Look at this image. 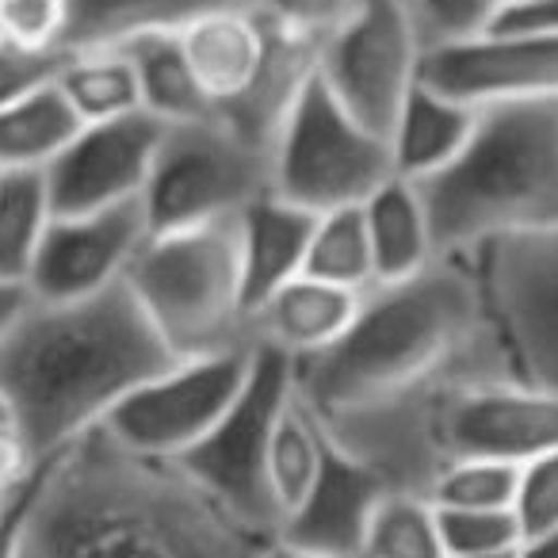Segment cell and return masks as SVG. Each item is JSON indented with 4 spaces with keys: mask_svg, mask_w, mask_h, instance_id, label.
Returning a JSON list of instances; mask_svg holds the SVG:
<instances>
[{
    "mask_svg": "<svg viewBox=\"0 0 558 558\" xmlns=\"http://www.w3.org/2000/svg\"><path fill=\"white\" fill-rule=\"evenodd\" d=\"M520 375L482 291L474 256H440L364 295L329 352L295 364V390L326 433L387 417L474 379Z\"/></svg>",
    "mask_w": 558,
    "mask_h": 558,
    "instance_id": "6da1fadb",
    "label": "cell"
},
{
    "mask_svg": "<svg viewBox=\"0 0 558 558\" xmlns=\"http://www.w3.org/2000/svg\"><path fill=\"white\" fill-rule=\"evenodd\" d=\"M271 535L233 517L177 463L108 428L47 459L20 558H268Z\"/></svg>",
    "mask_w": 558,
    "mask_h": 558,
    "instance_id": "7a4b0ae2",
    "label": "cell"
},
{
    "mask_svg": "<svg viewBox=\"0 0 558 558\" xmlns=\"http://www.w3.org/2000/svg\"><path fill=\"white\" fill-rule=\"evenodd\" d=\"M177 364L131 288L73 303L32 299L0 344V398L35 463L62 456L142 387Z\"/></svg>",
    "mask_w": 558,
    "mask_h": 558,
    "instance_id": "3957f363",
    "label": "cell"
},
{
    "mask_svg": "<svg viewBox=\"0 0 558 558\" xmlns=\"http://www.w3.org/2000/svg\"><path fill=\"white\" fill-rule=\"evenodd\" d=\"M428 222L440 256L558 226V100L478 108L466 149L425 180Z\"/></svg>",
    "mask_w": 558,
    "mask_h": 558,
    "instance_id": "277c9868",
    "label": "cell"
},
{
    "mask_svg": "<svg viewBox=\"0 0 558 558\" xmlns=\"http://www.w3.org/2000/svg\"><path fill=\"white\" fill-rule=\"evenodd\" d=\"M126 288L177 360L253 349L238 218L149 233Z\"/></svg>",
    "mask_w": 558,
    "mask_h": 558,
    "instance_id": "5b68a950",
    "label": "cell"
},
{
    "mask_svg": "<svg viewBox=\"0 0 558 558\" xmlns=\"http://www.w3.org/2000/svg\"><path fill=\"white\" fill-rule=\"evenodd\" d=\"M264 192H271V157L222 119L203 116L161 131L142 210L149 233H169L238 218Z\"/></svg>",
    "mask_w": 558,
    "mask_h": 558,
    "instance_id": "8992f818",
    "label": "cell"
},
{
    "mask_svg": "<svg viewBox=\"0 0 558 558\" xmlns=\"http://www.w3.org/2000/svg\"><path fill=\"white\" fill-rule=\"evenodd\" d=\"M387 180H395L387 138L352 119L314 70L271 149V192L326 215L364 207Z\"/></svg>",
    "mask_w": 558,
    "mask_h": 558,
    "instance_id": "52a82bcc",
    "label": "cell"
},
{
    "mask_svg": "<svg viewBox=\"0 0 558 558\" xmlns=\"http://www.w3.org/2000/svg\"><path fill=\"white\" fill-rule=\"evenodd\" d=\"M291 390H295V364L271 349H256L253 372L238 402L184 459H177V466L195 486H203L233 517L268 532L271 539L279 520L268 486V448Z\"/></svg>",
    "mask_w": 558,
    "mask_h": 558,
    "instance_id": "ba28073f",
    "label": "cell"
},
{
    "mask_svg": "<svg viewBox=\"0 0 558 558\" xmlns=\"http://www.w3.org/2000/svg\"><path fill=\"white\" fill-rule=\"evenodd\" d=\"M425 43L410 0H352L349 16L318 43V81L352 119L387 138L405 96L421 85Z\"/></svg>",
    "mask_w": 558,
    "mask_h": 558,
    "instance_id": "9c48e42d",
    "label": "cell"
},
{
    "mask_svg": "<svg viewBox=\"0 0 558 558\" xmlns=\"http://www.w3.org/2000/svg\"><path fill=\"white\" fill-rule=\"evenodd\" d=\"M256 360L253 349L218 352V356L177 360L154 379H146L116 413L108 433L131 451L177 463L184 459L238 402Z\"/></svg>",
    "mask_w": 558,
    "mask_h": 558,
    "instance_id": "30bf717a",
    "label": "cell"
},
{
    "mask_svg": "<svg viewBox=\"0 0 558 558\" xmlns=\"http://www.w3.org/2000/svg\"><path fill=\"white\" fill-rule=\"evenodd\" d=\"M474 264L520 379L558 390V226L486 245Z\"/></svg>",
    "mask_w": 558,
    "mask_h": 558,
    "instance_id": "8fae6325",
    "label": "cell"
},
{
    "mask_svg": "<svg viewBox=\"0 0 558 558\" xmlns=\"http://www.w3.org/2000/svg\"><path fill=\"white\" fill-rule=\"evenodd\" d=\"M421 85L466 108L558 100V32L494 27L471 43L425 50Z\"/></svg>",
    "mask_w": 558,
    "mask_h": 558,
    "instance_id": "7c38bea8",
    "label": "cell"
},
{
    "mask_svg": "<svg viewBox=\"0 0 558 558\" xmlns=\"http://www.w3.org/2000/svg\"><path fill=\"white\" fill-rule=\"evenodd\" d=\"M161 131L165 123L146 111L77 126L62 154L43 169L54 215H88L138 203Z\"/></svg>",
    "mask_w": 558,
    "mask_h": 558,
    "instance_id": "4fadbf2b",
    "label": "cell"
},
{
    "mask_svg": "<svg viewBox=\"0 0 558 558\" xmlns=\"http://www.w3.org/2000/svg\"><path fill=\"white\" fill-rule=\"evenodd\" d=\"M146 238L149 222L142 199L88 215H54L27 276V291L39 303L100 295L123 283Z\"/></svg>",
    "mask_w": 558,
    "mask_h": 558,
    "instance_id": "5bb4252c",
    "label": "cell"
},
{
    "mask_svg": "<svg viewBox=\"0 0 558 558\" xmlns=\"http://www.w3.org/2000/svg\"><path fill=\"white\" fill-rule=\"evenodd\" d=\"M387 494L372 466L329 440L318 478L279 524L276 543L314 558H364L367 527Z\"/></svg>",
    "mask_w": 558,
    "mask_h": 558,
    "instance_id": "9a60e30c",
    "label": "cell"
},
{
    "mask_svg": "<svg viewBox=\"0 0 558 558\" xmlns=\"http://www.w3.org/2000/svg\"><path fill=\"white\" fill-rule=\"evenodd\" d=\"M360 306H364L360 291L337 288L314 276H295L279 291H271L260 306H253L248 337L256 349H271L291 364H303L329 352L349 333Z\"/></svg>",
    "mask_w": 558,
    "mask_h": 558,
    "instance_id": "2e32d148",
    "label": "cell"
},
{
    "mask_svg": "<svg viewBox=\"0 0 558 558\" xmlns=\"http://www.w3.org/2000/svg\"><path fill=\"white\" fill-rule=\"evenodd\" d=\"M184 62L210 111L241 100L260 77L271 27L248 9H215L177 35Z\"/></svg>",
    "mask_w": 558,
    "mask_h": 558,
    "instance_id": "e0dca14e",
    "label": "cell"
},
{
    "mask_svg": "<svg viewBox=\"0 0 558 558\" xmlns=\"http://www.w3.org/2000/svg\"><path fill=\"white\" fill-rule=\"evenodd\" d=\"M318 215L276 192H264L238 215V245H241V276H245L248 314L260 306L271 291L288 279L303 276L306 248Z\"/></svg>",
    "mask_w": 558,
    "mask_h": 558,
    "instance_id": "ac0fdd59",
    "label": "cell"
},
{
    "mask_svg": "<svg viewBox=\"0 0 558 558\" xmlns=\"http://www.w3.org/2000/svg\"><path fill=\"white\" fill-rule=\"evenodd\" d=\"M474 123H478V108H466L451 96L417 85L405 96L402 111L387 131L395 177L410 180V184L433 180L466 149Z\"/></svg>",
    "mask_w": 558,
    "mask_h": 558,
    "instance_id": "d6986e66",
    "label": "cell"
},
{
    "mask_svg": "<svg viewBox=\"0 0 558 558\" xmlns=\"http://www.w3.org/2000/svg\"><path fill=\"white\" fill-rule=\"evenodd\" d=\"M215 9H238V0H70L65 50H108L180 35Z\"/></svg>",
    "mask_w": 558,
    "mask_h": 558,
    "instance_id": "ffe728a7",
    "label": "cell"
},
{
    "mask_svg": "<svg viewBox=\"0 0 558 558\" xmlns=\"http://www.w3.org/2000/svg\"><path fill=\"white\" fill-rule=\"evenodd\" d=\"M364 226L372 241L375 260V288L379 283H402V279L425 271L433 260H440V248L433 238L421 187L395 177L364 203Z\"/></svg>",
    "mask_w": 558,
    "mask_h": 558,
    "instance_id": "44dd1931",
    "label": "cell"
},
{
    "mask_svg": "<svg viewBox=\"0 0 558 558\" xmlns=\"http://www.w3.org/2000/svg\"><path fill=\"white\" fill-rule=\"evenodd\" d=\"M77 116L70 111L54 81L4 104L0 108V172H43L77 134Z\"/></svg>",
    "mask_w": 558,
    "mask_h": 558,
    "instance_id": "7402d4cb",
    "label": "cell"
},
{
    "mask_svg": "<svg viewBox=\"0 0 558 558\" xmlns=\"http://www.w3.org/2000/svg\"><path fill=\"white\" fill-rule=\"evenodd\" d=\"M77 123H108L142 111L138 73L123 47L108 50H65L62 70L54 77Z\"/></svg>",
    "mask_w": 558,
    "mask_h": 558,
    "instance_id": "603a6c76",
    "label": "cell"
},
{
    "mask_svg": "<svg viewBox=\"0 0 558 558\" xmlns=\"http://www.w3.org/2000/svg\"><path fill=\"white\" fill-rule=\"evenodd\" d=\"M326 444L329 440L322 421L299 398V390H291L288 405L279 410L276 433H271V448H268V486H271V505H276L279 524L288 520V512L314 486V478L322 471V459H326Z\"/></svg>",
    "mask_w": 558,
    "mask_h": 558,
    "instance_id": "cb8c5ba5",
    "label": "cell"
},
{
    "mask_svg": "<svg viewBox=\"0 0 558 558\" xmlns=\"http://www.w3.org/2000/svg\"><path fill=\"white\" fill-rule=\"evenodd\" d=\"M123 50L131 54L134 73H138V96L146 116H154L165 126L210 116L177 35H154V39H138Z\"/></svg>",
    "mask_w": 558,
    "mask_h": 558,
    "instance_id": "d4e9b609",
    "label": "cell"
},
{
    "mask_svg": "<svg viewBox=\"0 0 558 558\" xmlns=\"http://www.w3.org/2000/svg\"><path fill=\"white\" fill-rule=\"evenodd\" d=\"M54 218L43 172H0V279L27 288Z\"/></svg>",
    "mask_w": 558,
    "mask_h": 558,
    "instance_id": "484cf974",
    "label": "cell"
},
{
    "mask_svg": "<svg viewBox=\"0 0 558 558\" xmlns=\"http://www.w3.org/2000/svg\"><path fill=\"white\" fill-rule=\"evenodd\" d=\"M303 276L326 279V283L360 291V295H367L375 288V260L372 241H367L364 210L341 207L318 215L311 233V248H306Z\"/></svg>",
    "mask_w": 558,
    "mask_h": 558,
    "instance_id": "4316f807",
    "label": "cell"
},
{
    "mask_svg": "<svg viewBox=\"0 0 558 558\" xmlns=\"http://www.w3.org/2000/svg\"><path fill=\"white\" fill-rule=\"evenodd\" d=\"M364 558H448L436 505L417 494H387L367 527Z\"/></svg>",
    "mask_w": 558,
    "mask_h": 558,
    "instance_id": "83f0119b",
    "label": "cell"
},
{
    "mask_svg": "<svg viewBox=\"0 0 558 558\" xmlns=\"http://www.w3.org/2000/svg\"><path fill=\"white\" fill-rule=\"evenodd\" d=\"M520 466L494 459H463L451 463L428 489L436 509H512Z\"/></svg>",
    "mask_w": 558,
    "mask_h": 558,
    "instance_id": "f1b7e54d",
    "label": "cell"
},
{
    "mask_svg": "<svg viewBox=\"0 0 558 558\" xmlns=\"http://www.w3.org/2000/svg\"><path fill=\"white\" fill-rule=\"evenodd\" d=\"M410 12L425 50H440L494 32L505 0H410Z\"/></svg>",
    "mask_w": 558,
    "mask_h": 558,
    "instance_id": "f546056e",
    "label": "cell"
},
{
    "mask_svg": "<svg viewBox=\"0 0 558 558\" xmlns=\"http://www.w3.org/2000/svg\"><path fill=\"white\" fill-rule=\"evenodd\" d=\"M444 550L451 555H497L524 543L512 509H436Z\"/></svg>",
    "mask_w": 558,
    "mask_h": 558,
    "instance_id": "4dcf8cb0",
    "label": "cell"
},
{
    "mask_svg": "<svg viewBox=\"0 0 558 558\" xmlns=\"http://www.w3.org/2000/svg\"><path fill=\"white\" fill-rule=\"evenodd\" d=\"M70 0H0V39L35 54H62Z\"/></svg>",
    "mask_w": 558,
    "mask_h": 558,
    "instance_id": "1f68e13d",
    "label": "cell"
},
{
    "mask_svg": "<svg viewBox=\"0 0 558 558\" xmlns=\"http://www.w3.org/2000/svg\"><path fill=\"white\" fill-rule=\"evenodd\" d=\"M512 517H517L524 539L547 532V527H558V448L543 451V456L527 459L520 466Z\"/></svg>",
    "mask_w": 558,
    "mask_h": 558,
    "instance_id": "d6a6232c",
    "label": "cell"
},
{
    "mask_svg": "<svg viewBox=\"0 0 558 558\" xmlns=\"http://www.w3.org/2000/svg\"><path fill=\"white\" fill-rule=\"evenodd\" d=\"M238 9H248L264 24L279 27V32L322 43L349 16L352 0H238Z\"/></svg>",
    "mask_w": 558,
    "mask_h": 558,
    "instance_id": "836d02e7",
    "label": "cell"
},
{
    "mask_svg": "<svg viewBox=\"0 0 558 558\" xmlns=\"http://www.w3.org/2000/svg\"><path fill=\"white\" fill-rule=\"evenodd\" d=\"M62 58L65 50L62 54H35V50L12 47V43L0 39V108L50 85L62 70Z\"/></svg>",
    "mask_w": 558,
    "mask_h": 558,
    "instance_id": "e575fe53",
    "label": "cell"
},
{
    "mask_svg": "<svg viewBox=\"0 0 558 558\" xmlns=\"http://www.w3.org/2000/svg\"><path fill=\"white\" fill-rule=\"evenodd\" d=\"M47 466V463H43ZM43 466H35L12 494L0 497V558H20L24 550V532H27V512L35 501V486H39Z\"/></svg>",
    "mask_w": 558,
    "mask_h": 558,
    "instance_id": "d590c367",
    "label": "cell"
},
{
    "mask_svg": "<svg viewBox=\"0 0 558 558\" xmlns=\"http://www.w3.org/2000/svg\"><path fill=\"white\" fill-rule=\"evenodd\" d=\"M497 27H527V32H558V0H539L527 9H505Z\"/></svg>",
    "mask_w": 558,
    "mask_h": 558,
    "instance_id": "8d00e7d4",
    "label": "cell"
},
{
    "mask_svg": "<svg viewBox=\"0 0 558 558\" xmlns=\"http://www.w3.org/2000/svg\"><path fill=\"white\" fill-rule=\"evenodd\" d=\"M27 303H32V291L20 288V283H4V279H0V344H4V337L12 333L20 314L27 311Z\"/></svg>",
    "mask_w": 558,
    "mask_h": 558,
    "instance_id": "74e56055",
    "label": "cell"
},
{
    "mask_svg": "<svg viewBox=\"0 0 558 558\" xmlns=\"http://www.w3.org/2000/svg\"><path fill=\"white\" fill-rule=\"evenodd\" d=\"M517 558H558V527H547L539 535H527L517 547Z\"/></svg>",
    "mask_w": 558,
    "mask_h": 558,
    "instance_id": "f35d334b",
    "label": "cell"
},
{
    "mask_svg": "<svg viewBox=\"0 0 558 558\" xmlns=\"http://www.w3.org/2000/svg\"><path fill=\"white\" fill-rule=\"evenodd\" d=\"M268 558H314V555H303V550H291V547H283V543H276V539H271Z\"/></svg>",
    "mask_w": 558,
    "mask_h": 558,
    "instance_id": "ab89813d",
    "label": "cell"
},
{
    "mask_svg": "<svg viewBox=\"0 0 558 558\" xmlns=\"http://www.w3.org/2000/svg\"><path fill=\"white\" fill-rule=\"evenodd\" d=\"M9 428H16V425H12V410H9V402L0 398V433H9Z\"/></svg>",
    "mask_w": 558,
    "mask_h": 558,
    "instance_id": "60d3db41",
    "label": "cell"
},
{
    "mask_svg": "<svg viewBox=\"0 0 558 558\" xmlns=\"http://www.w3.org/2000/svg\"><path fill=\"white\" fill-rule=\"evenodd\" d=\"M451 558H517V550H497V555H451Z\"/></svg>",
    "mask_w": 558,
    "mask_h": 558,
    "instance_id": "b9f144b4",
    "label": "cell"
},
{
    "mask_svg": "<svg viewBox=\"0 0 558 558\" xmlns=\"http://www.w3.org/2000/svg\"><path fill=\"white\" fill-rule=\"evenodd\" d=\"M527 4H539V0H505V9H527Z\"/></svg>",
    "mask_w": 558,
    "mask_h": 558,
    "instance_id": "7bdbcfd3",
    "label": "cell"
}]
</instances>
